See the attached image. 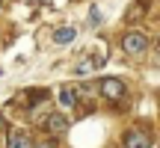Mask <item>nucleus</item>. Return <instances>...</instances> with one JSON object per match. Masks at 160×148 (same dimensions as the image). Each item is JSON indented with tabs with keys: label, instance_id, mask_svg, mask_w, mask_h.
<instances>
[{
	"label": "nucleus",
	"instance_id": "6e6552de",
	"mask_svg": "<svg viewBox=\"0 0 160 148\" xmlns=\"http://www.w3.org/2000/svg\"><path fill=\"white\" fill-rule=\"evenodd\" d=\"M39 148H53V145H51V142H42V145H39Z\"/></svg>",
	"mask_w": 160,
	"mask_h": 148
},
{
	"label": "nucleus",
	"instance_id": "39448f33",
	"mask_svg": "<svg viewBox=\"0 0 160 148\" xmlns=\"http://www.w3.org/2000/svg\"><path fill=\"white\" fill-rule=\"evenodd\" d=\"M9 148H30V136L24 131H9Z\"/></svg>",
	"mask_w": 160,
	"mask_h": 148
},
{
	"label": "nucleus",
	"instance_id": "0eeeda50",
	"mask_svg": "<svg viewBox=\"0 0 160 148\" xmlns=\"http://www.w3.org/2000/svg\"><path fill=\"white\" fill-rule=\"evenodd\" d=\"M59 104H62V107H74V104H77L74 89H68V86H65V89H59Z\"/></svg>",
	"mask_w": 160,
	"mask_h": 148
},
{
	"label": "nucleus",
	"instance_id": "f257e3e1",
	"mask_svg": "<svg viewBox=\"0 0 160 148\" xmlns=\"http://www.w3.org/2000/svg\"><path fill=\"white\" fill-rule=\"evenodd\" d=\"M122 47H125V53H131V57H139V53L148 51V39H145L142 33H125Z\"/></svg>",
	"mask_w": 160,
	"mask_h": 148
},
{
	"label": "nucleus",
	"instance_id": "1a4fd4ad",
	"mask_svg": "<svg viewBox=\"0 0 160 148\" xmlns=\"http://www.w3.org/2000/svg\"><path fill=\"white\" fill-rule=\"evenodd\" d=\"M0 3H3V0H0Z\"/></svg>",
	"mask_w": 160,
	"mask_h": 148
},
{
	"label": "nucleus",
	"instance_id": "f03ea898",
	"mask_svg": "<svg viewBox=\"0 0 160 148\" xmlns=\"http://www.w3.org/2000/svg\"><path fill=\"white\" fill-rule=\"evenodd\" d=\"M101 95L110 98V101H119V98H125V83L116 77H104L101 80Z\"/></svg>",
	"mask_w": 160,
	"mask_h": 148
},
{
	"label": "nucleus",
	"instance_id": "9d476101",
	"mask_svg": "<svg viewBox=\"0 0 160 148\" xmlns=\"http://www.w3.org/2000/svg\"><path fill=\"white\" fill-rule=\"evenodd\" d=\"M0 121H3V119H0Z\"/></svg>",
	"mask_w": 160,
	"mask_h": 148
},
{
	"label": "nucleus",
	"instance_id": "423d86ee",
	"mask_svg": "<svg viewBox=\"0 0 160 148\" xmlns=\"http://www.w3.org/2000/svg\"><path fill=\"white\" fill-rule=\"evenodd\" d=\"M77 30L74 27H59L57 33H53V42H59V45H68V42H74Z\"/></svg>",
	"mask_w": 160,
	"mask_h": 148
},
{
	"label": "nucleus",
	"instance_id": "20e7f679",
	"mask_svg": "<svg viewBox=\"0 0 160 148\" xmlns=\"http://www.w3.org/2000/svg\"><path fill=\"white\" fill-rule=\"evenodd\" d=\"M48 131H51V133H65V131H68V119H65L62 113L48 116Z\"/></svg>",
	"mask_w": 160,
	"mask_h": 148
},
{
	"label": "nucleus",
	"instance_id": "7ed1b4c3",
	"mask_svg": "<svg viewBox=\"0 0 160 148\" xmlns=\"http://www.w3.org/2000/svg\"><path fill=\"white\" fill-rule=\"evenodd\" d=\"M151 145V136L145 131H131L125 136V148H148Z\"/></svg>",
	"mask_w": 160,
	"mask_h": 148
}]
</instances>
